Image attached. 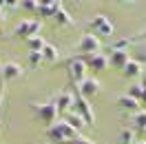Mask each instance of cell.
I'll return each mask as SVG.
<instances>
[{"label":"cell","mask_w":146,"mask_h":144,"mask_svg":"<svg viewBox=\"0 0 146 144\" xmlns=\"http://www.w3.org/2000/svg\"><path fill=\"white\" fill-rule=\"evenodd\" d=\"M75 135H80V133H78L73 126H69L64 120H55L53 124L46 126V137L55 144H62V142H66V140L75 137Z\"/></svg>","instance_id":"6da1fadb"},{"label":"cell","mask_w":146,"mask_h":144,"mask_svg":"<svg viewBox=\"0 0 146 144\" xmlns=\"http://www.w3.org/2000/svg\"><path fill=\"white\" fill-rule=\"evenodd\" d=\"M89 33H93V36L98 38H111L113 36V22H111V18H106V16H93L91 20H89Z\"/></svg>","instance_id":"7a4b0ae2"},{"label":"cell","mask_w":146,"mask_h":144,"mask_svg":"<svg viewBox=\"0 0 146 144\" xmlns=\"http://www.w3.org/2000/svg\"><path fill=\"white\" fill-rule=\"evenodd\" d=\"M66 73H69V78H71L73 84H80V82L86 78V73H89L86 60H82V58H71V60L66 62Z\"/></svg>","instance_id":"3957f363"},{"label":"cell","mask_w":146,"mask_h":144,"mask_svg":"<svg viewBox=\"0 0 146 144\" xmlns=\"http://www.w3.org/2000/svg\"><path fill=\"white\" fill-rule=\"evenodd\" d=\"M29 107L33 109V113H36L42 122H44L46 126L49 124H53L55 122V117H58V109H55V102L51 100V102H42V104H36V102H31Z\"/></svg>","instance_id":"277c9868"},{"label":"cell","mask_w":146,"mask_h":144,"mask_svg":"<svg viewBox=\"0 0 146 144\" xmlns=\"http://www.w3.org/2000/svg\"><path fill=\"white\" fill-rule=\"evenodd\" d=\"M40 29H42V20H20L18 25H16V29H13V33L20 38H33V36H40Z\"/></svg>","instance_id":"5b68a950"},{"label":"cell","mask_w":146,"mask_h":144,"mask_svg":"<svg viewBox=\"0 0 146 144\" xmlns=\"http://www.w3.org/2000/svg\"><path fill=\"white\" fill-rule=\"evenodd\" d=\"M71 111H75V113L82 117L86 124H91V126L95 124V113H93L89 100H84L82 95H78V93H75V98H73V109H71Z\"/></svg>","instance_id":"8992f818"},{"label":"cell","mask_w":146,"mask_h":144,"mask_svg":"<svg viewBox=\"0 0 146 144\" xmlns=\"http://www.w3.org/2000/svg\"><path fill=\"white\" fill-rule=\"evenodd\" d=\"M102 49V40L98 36H93V33H82L80 36V42H78V51L84 55H91V53H100Z\"/></svg>","instance_id":"52a82bcc"},{"label":"cell","mask_w":146,"mask_h":144,"mask_svg":"<svg viewBox=\"0 0 146 144\" xmlns=\"http://www.w3.org/2000/svg\"><path fill=\"white\" fill-rule=\"evenodd\" d=\"M100 93V82L95 80V78H84L80 84H78V95H82L84 100H91V98H95Z\"/></svg>","instance_id":"ba28073f"},{"label":"cell","mask_w":146,"mask_h":144,"mask_svg":"<svg viewBox=\"0 0 146 144\" xmlns=\"http://www.w3.org/2000/svg\"><path fill=\"white\" fill-rule=\"evenodd\" d=\"M86 67H89V71H93V73L104 71V69L109 67V55H104V53H91L89 58H86Z\"/></svg>","instance_id":"9c48e42d"},{"label":"cell","mask_w":146,"mask_h":144,"mask_svg":"<svg viewBox=\"0 0 146 144\" xmlns=\"http://www.w3.org/2000/svg\"><path fill=\"white\" fill-rule=\"evenodd\" d=\"M73 98H75V93H71V91H60L58 98L53 100L58 113H66V111H71V109H73Z\"/></svg>","instance_id":"30bf717a"},{"label":"cell","mask_w":146,"mask_h":144,"mask_svg":"<svg viewBox=\"0 0 146 144\" xmlns=\"http://www.w3.org/2000/svg\"><path fill=\"white\" fill-rule=\"evenodd\" d=\"M131 60V55H128V51H119V49H111L109 51V64L111 67H115V69H124V64Z\"/></svg>","instance_id":"8fae6325"},{"label":"cell","mask_w":146,"mask_h":144,"mask_svg":"<svg viewBox=\"0 0 146 144\" xmlns=\"http://www.w3.org/2000/svg\"><path fill=\"white\" fill-rule=\"evenodd\" d=\"M0 73H2V80H16V78H20L25 71H22V67H20L18 62H5L2 69H0Z\"/></svg>","instance_id":"7c38bea8"},{"label":"cell","mask_w":146,"mask_h":144,"mask_svg":"<svg viewBox=\"0 0 146 144\" xmlns=\"http://www.w3.org/2000/svg\"><path fill=\"white\" fill-rule=\"evenodd\" d=\"M117 107H119V109H126V111H133V113H135V111H139V109H142V102H139V100H135L133 95L124 93V95H119V98H117Z\"/></svg>","instance_id":"4fadbf2b"},{"label":"cell","mask_w":146,"mask_h":144,"mask_svg":"<svg viewBox=\"0 0 146 144\" xmlns=\"http://www.w3.org/2000/svg\"><path fill=\"white\" fill-rule=\"evenodd\" d=\"M122 73H124L126 78H137V75H142V73H144V67H142V62H137L135 58H131V60L124 64Z\"/></svg>","instance_id":"5bb4252c"},{"label":"cell","mask_w":146,"mask_h":144,"mask_svg":"<svg viewBox=\"0 0 146 144\" xmlns=\"http://www.w3.org/2000/svg\"><path fill=\"white\" fill-rule=\"evenodd\" d=\"M62 120H64V122H66V124H69V126H73V129H75L78 133H80V131H82L84 126H86V122H84V120H82V117H80V115H78L75 111H66Z\"/></svg>","instance_id":"9a60e30c"},{"label":"cell","mask_w":146,"mask_h":144,"mask_svg":"<svg viewBox=\"0 0 146 144\" xmlns=\"http://www.w3.org/2000/svg\"><path fill=\"white\" fill-rule=\"evenodd\" d=\"M53 20L58 22V25H60V27H71V25H73L71 16H69V11H66V9H62V7H60V9L55 11Z\"/></svg>","instance_id":"2e32d148"},{"label":"cell","mask_w":146,"mask_h":144,"mask_svg":"<svg viewBox=\"0 0 146 144\" xmlns=\"http://www.w3.org/2000/svg\"><path fill=\"white\" fill-rule=\"evenodd\" d=\"M42 58H44L46 62H55V60L60 58V51H58V47H53V45H49V42H46L44 49H42Z\"/></svg>","instance_id":"e0dca14e"},{"label":"cell","mask_w":146,"mask_h":144,"mask_svg":"<svg viewBox=\"0 0 146 144\" xmlns=\"http://www.w3.org/2000/svg\"><path fill=\"white\" fill-rule=\"evenodd\" d=\"M133 126L137 131H146V111L144 109H139V111L133 113Z\"/></svg>","instance_id":"ac0fdd59"},{"label":"cell","mask_w":146,"mask_h":144,"mask_svg":"<svg viewBox=\"0 0 146 144\" xmlns=\"http://www.w3.org/2000/svg\"><path fill=\"white\" fill-rule=\"evenodd\" d=\"M126 93H128V95H133L135 100H139V102H144V104H146V89L139 84V82H137V84H133V87H131Z\"/></svg>","instance_id":"d6986e66"},{"label":"cell","mask_w":146,"mask_h":144,"mask_svg":"<svg viewBox=\"0 0 146 144\" xmlns=\"http://www.w3.org/2000/svg\"><path fill=\"white\" fill-rule=\"evenodd\" d=\"M27 42H29V51H40V53H42V49L46 45V40L42 36H33V38H29Z\"/></svg>","instance_id":"ffe728a7"},{"label":"cell","mask_w":146,"mask_h":144,"mask_svg":"<svg viewBox=\"0 0 146 144\" xmlns=\"http://www.w3.org/2000/svg\"><path fill=\"white\" fill-rule=\"evenodd\" d=\"M135 131L133 129H122L119 131V144H135Z\"/></svg>","instance_id":"44dd1931"},{"label":"cell","mask_w":146,"mask_h":144,"mask_svg":"<svg viewBox=\"0 0 146 144\" xmlns=\"http://www.w3.org/2000/svg\"><path fill=\"white\" fill-rule=\"evenodd\" d=\"M60 9V7H38V16H40V20H49L55 16V11Z\"/></svg>","instance_id":"7402d4cb"},{"label":"cell","mask_w":146,"mask_h":144,"mask_svg":"<svg viewBox=\"0 0 146 144\" xmlns=\"http://www.w3.org/2000/svg\"><path fill=\"white\" fill-rule=\"evenodd\" d=\"M27 60H29V64H31V67H38V64H42V60H44V58H42V53H40V51H29Z\"/></svg>","instance_id":"603a6c76"},{"label":"cell","mask_w":146,"mask_h":144,"mask_svg":"<svg viewBox=\"0 0 146 144\" xmlns=\"http://www.w3.org/2000/svg\"><path fill=\"white\" fill-rule=\"evenodd\" d=\"M62 144H95V142L89 140V137H82V135H75V137H71V140H66Z\"/></svg>","instance_id":"cb8c5ba5"},{"label":"cell","mask_w":146,"mask_h":144,"mask_svg":"<svg viewBox=\"0 0 146 144\" xmlns=\"http://www.w3.org/2000/svg\"><path fill=\"white\" fill-rule=\"evenodd\" d=\"M20 7L25 11H38V0H20Z\"/></svg>","instance_id":"d4e9b609"},{"label":"cell","mask_w":146,"mask_h":144,"mask_svg":"<svg viewBox=\"0 0 146 144\" xmlns=\"http://www.w3.org/2000/svg\"><path fill=\"white\" fill-rule=\"evenodd\" d=\"M38 7H60V0H38Z\"/></svg>","instance_id":"484cf974"},{"label":"cell","mask_w":146,"mask_h":144,"mask_svg":"<svg viewBox=\"0 0 146 144\" xmlns=\"http://www.w3.org/2000/svg\"><path fill=\"white\" fill-rule=\"evenodd\" d=\"M5 7H7V9H18L20 0H5Z\"/></svg>","instance_id":"4316f807"},{"label":"cell","mask_w":146,"mask_h":144,"mask_svg":"<svg viewBox=\"0 0 146 144\" xmlns=\"http://www.w3.org/2000/svg\"><path fill=\"white\" fill-rule=\"evenodd\" d=\"M117 2H122V5H133V2H137V0H117Z\"/></svg>","instance_id":"83f0119b"},{"label":"cell","mask_w":146,"mask_h":144,"mask_svg":"<svg viewBox=\"0 0 146 144\" xmlns=\"http://www.w3.org/2000/svg\"><path fill=\"white\" fill-rule=\"evenodd\" d=\"M2 20H5V11L0 9V25H2Z\"/></svg>","instance_id":"f1b7e54d"},{"label":"cell","mask_w":146,"mask_h":144,"mask_svg":"<svg viewBox=\"0 0 146 144\" xmlns=\"http://www.w3.org/2000/svg\"><path fill=\"white\" fill-rule=\"evenodd\" d=\"M2 7H5V0H0V9H2Z\"/></svg>","instance_id":"f546056e"},{"label":"cell","mask_w":146,"mask_h":144,"mask_svg":"<svg viewBox=\"0 0 146 144\" xmlns=\"http://www.w3.org/2000/svg\"><path fill=\"white\" fill-rule=\"evenodd\" d=\"M144 75H146V64H144Z\"/></svg>","instance_id":"4dcf8cb0"},{"label":"cell","mask_w":146,"mask_h":144,"mask_svg":"<svg viewBox=\"0 0 146 144\" xmlns=\"http://www.w3.org/2000/svg\"><path fill=\"white\" fill-rule=\"evenodd\" d=\"M0 69H2V64H0Z\"/></svg>","instance_id":"1f68e13d"},{"label":"cell","mask_w":146,"mask_h":144,"mask_svg":"<svg viewBox=\"0 0 146 144\" xmlns=\"http://www.w3.org/2000/svg\"><path fill=\"white\" fill-rule=\"evenodd\" d=\"M144 133H146V131H144Z\"/></svg>","instance_id":"d6a6232c"}]
</instances>
